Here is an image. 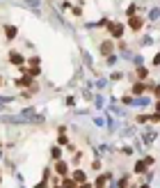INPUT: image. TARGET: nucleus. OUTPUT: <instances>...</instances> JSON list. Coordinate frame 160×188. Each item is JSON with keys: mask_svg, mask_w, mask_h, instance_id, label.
<instances>
[{"mask_svg": "<svg viewBox=\"0 0 160 188\" xmlns=\"http://www.w3.org/2000/svg\"><path fill=\"white\" fill-rule=\"evenodd\" d=\"M128 25L133 28L135 32H140V30H142V25H144V19H142V16H135V14H133V16L128 19Z\"/></svg>", "mask_w": 160, "mask_h": 188, "instance_id": "f257e3e1", "label": "nucleus"}, {"mask_svg": "<svg viewBox=\"0 0 160 188\" xmlns=\"http://www.w3.org/2000/svg\"><path fill=\"white\" fill-rule=\"evenodd\" d=\"M110 30H112V37H115V39H121L123 37V25H121V23H112Z\"/></svg>", "mask_w": 160, "mask_h": 188, "instance_id": "f03ea898", "label": "nucleus"}, {"mask_svg": "<svg viewBox=\"0 0 160 188\" xmlns=\"http://www.w3.org/2000/svg\"><path fill=\"white\" fill-rule=\"evenodd\" d=\"M7 57H9L11 64H16V67H19V64H23V55H21V53H16V51H11Z\"/></svg>", "mask_w": 160, "mask_h": 188, "instance_id": "7ed1b4c3", "label": "nucleus"}, {"mask_svg": "<svg viewBox=\"0 0 160 188\" xmlns=\"http://www.w3.org/2000/svg\"><path fill=\"white\" fill-rule=\"evenodd\" d=\"M55 170H57L60 174H64V177H67V174H69V163L60 158V161H57V165H55Z\"/></svg>", "mask_w": 160, "mask_h": 188, "instance_id": "20e7f679", "label": "nucleus"}, {"mask_svg": "<svg viewBox=\"0 0 160 188\" xmlns=\"http://www.w3.org/2000/svg\"><path fill=\"white\" fill-rule=\"evenodd\" d=\"M73 181H76V184H82V181H87L85 170H76V172H73Z\"/></svg>", "mask_w": 160, "mask_h": 188, "instance_id": "39448f33", "label": "nucleus"}, {"mask_svg": "<svg viewBox=\"0 0 160 188\" xmlns=\"http://www.w3.org/2000/svg\"><path fill=\"white\" fill-rule=\"evenodd\" d=\"M133 172H135V174H142V172H146V163H144V161H137V163L133 165Z\"/></svg>", "mask_w": 160, "mask_h": 188, "instance_id": "423d86ee", "label": "nucleus"}, {"mask_svg": "<svg viewBox=\"0 0 160 188\" xmlns=\"http://www.w3.org/2000/svg\"><path fill=\"white\" fill-rule=\"evenodd\" d=\"M108 174H101V177L96 179V184H94V188H105V184H108Z\"/></svg>", "mask_w": 160, "mask_h": 188, "instance_id": "0eeeda50", "label": "nucleus"}, {"mask_svg": "<svg viewBox=\"0 0 160 188\" xmlns=\"http://www.w3.org/2000/svg\"><path fill=\"white\" fill-rule=\"evenodd\" d=\"M60 186H62V188H76V186H78V184H76V181L71 179V177H64Z\"/></svg>", "mask_w": 160, "mask_h": 188, "instance_id": "6e6552de", "label": "nucleus"}, {"mask_svg": "<svg viewBox=\"0 0 160 188\" xmlns=\"http://www.w3.org/2000/svg\"><path fill=\"white\" fill-rule=\"evenodd\" d=\"M5 34H7V39L11 42V39L16 37V28H14V25H5Z\"/></svg>", "mask_w": 160, "mask_h": 188, "instance_id": "1a4fd4ad", "label": "nucleus"}, {"mask_svg": "<svg viewBox=\"0 0 160 188\" xmlns=\"http://www.w3.org/2000/svg\"><path fill=\"white\" fill-rule=\"evenodd\" d=\"M144 90H146V85H142V83H135V85H133V94H135V96L144 94Z\"/></svg>", "mask_w": 160, "mask_h": 188, "instance_id": "9d476101", "label": "nucleus"}, {"mask_svg": "<svg viewBox=\"0 0 160 188\" xmlns=\"http://www.w3.org/2000/svg\"><path fill=\"white\" fill-rule=\"evenodd\" d=\"M50 156L55 158V161H60V158H62V147H53V149H50Z\"/></svg>", "mask_w": 160, "mask_h": 188, "instance_id": "9b49d317", "label": "nucleus"}, {"mask_svg": "<svg viewBox=\"0 0 160 188\" xmlns=\"http://www.w3.org/2000/svg\"><path fill=\"white\" fill-rule=\"evenodd\" d=\"M110 51H112V42H103V44H101V53L110 55Z\"/></svg>", "mask_w": 160, "mask_h": 188, "instance_id": "f8f14e48", "label": "nucleus"}, {"mask_svg": "<svg viewBox=\"0 0 160 188\" xmlns=\"http://www.w3.org/2000/svg\"><path fill=\"white\" fill-rule=\"evenodd\" d=\"M117 188H128V177H121L117 181Z\"/></svg>", "mask_w": 160, "mask_h": 188, "instance_id": "ddd939ff", "label": "nucleus"}, {"mask_svg": "<svg viewBox=\"0 0 160 188\" xmlns=\"http://www.w3.org/2000/svg\"><path fill=\"white\" fill-rule=\"evenodd\" d=\"M101 165H103V163H101V158L92 161V170H94V172H98V170H101Z\"/></svg>", "mask_w": 160, "mask_h": 188, "instance_id": "4468645a", "label": "nucleus"}, {"mask_svg": "<svg viewBox=\"0 0 160 188\" xmlns=\"http://www.w3.org/2000/svg\"><path fill=\"white\" fill-rule=\"evenodd\" d=\"M137 78H140V80L146 78V69H144V67H137Z\"/></svg>", "mask_w": 160, "mask_h": 188, "instance_id": "2eb2a0df", "label": "nucleus"}, {"mask_svg": "<svg viewBox=\"0 0 160 188\" xmlns=\"http://www.w3.org/2000/svg\"><path fill=\"white\" fill-rule=\"evenodd\" d=\"M135 11H137V5H135V2H133V5H130V7L126 9V14H128V16H133V14H135Z\"/></svg>", "mask_w": 160, "mask_h": 188, "instance_id": "dca6fc26", "label": "nucleus"}, {"mask_svg": "<svg viewBox=\"0 0 160 188\" xmlns=\"http://www.w3.org/2000/svg\"><path fill=\"white\" fill-rule=\"evenodd\" d=\"M57 142H60V145H67V142H69L67 133H60V138H57Z\"/></svg>", "mask_w": 160, "mask_h": 188, "instance_id": "f3484780", "label": "nucleus"}, {"mask_svg": "<svg viewBox=\"0 0 160 188\" xmlns=\"http://www.w3.org/2000/svg\"><path fill=\"white\" fill-rule=\"evenodd\" d=\"M149 119H151V122H160V113H153V115L149 117Z\"/></svg>", "mask_w": 160, "mask_h": 188, "instance_id": "a211bd4d", "label": "nucleus"}, {"mask_svg": "<svg viewBox=\"0 0 160 188\" xmlns=\"http://www.w3.org/2000/svg\"><path fill=\"white\" fill-rule=\"evenodd\" d=\"M121 151H123V156H130V154H133V149H130V147H123Z\"/></svg>", "mask_w": 160, "mask_h": 188, "instance_id": "6ab92c4d", "label": "nucleus"}, {"mask_svg": "<svg viewBox=\"0 0 160 188\" xmlns=\"http://www.w3.org/2000/svg\"><path fill=\"white\" fill-rule=\"evenodd\" d=\"M119 78H123V74H119V71H115V74H112V80H119Z\"/></svg>", "mask_w": 160, "mask_h": 188, "instance_id": "aec40b11", "label": "nucleus"}, {"mask_svg": "<svg viewBox=\"0 0 160 188\" xmlns=\"http://www.w3.org/2000/svg\"><path fill=\"white\" fill-rule=\"evenodd\" d=\"M153 64H156V67H160V53H156V57H153Z\"/></svg>", "mask_w": 160, "mask_h": 188, "instance_id": "412c9836", "label": "nucleus"}, {"mask_svg": "<svg viewBox=\"0 0 160 188\" xmlns=\"http://www.w3.org/2000/svg\"><path fill=\"white\" fill-rule=\"evenodd\" d=\"M153 94H156V96L160 99V85H153Z\"/></svg>", "mask_w": 160, "mask_h": 188, "instance_id": "4be33fe9", "label": "nucleus"}, {"mask_svg": "<svg viewBox=\"0 0 160 188\" xmlns=\"http://www.w3.org/2000/svg\"><path fill=\"white\" fill-rule=\"evenodd\" d=\"M76 188H92V184H87V181H82V184H78Z\"/></svg>", "mask_w": 160, "mask_h": 188, "instance_id": "5701e85b", "label": "nucleus"}, {"mask_svg": "<svg viewBox=\"0 0 160 188\" xmlns=\"http://www.w3.org/2000/svg\"><path fill=\"white\" fill-rule=\"evenodd\" d=\"M34 188H48V186H46V181H39V184L34 186Z\"/></svg>", "mask_w": 160, "mask_h": 188, "instance_id": "b1692460", "label": "nucleus"}, {"mask_svg": "<svg viewBox=\"0 0 160 188\" xmlns=\"http://www.w3.org/2000/svg\"><path fill=\"white\" fill-rule=\"evenodd\" d=\"M55 188H62V186H55Z\"/></svg>", "mask_w": 160, "mask_h": 188, "instance_id": "393cba45", "label": "nucleus"}]
</instances>
